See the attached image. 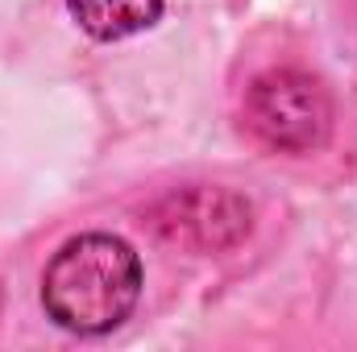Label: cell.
<instances>
[{
    "label": "cell",
    "instance_id": "6da1fadb",
    "mask_svg": "<svg viewBox=\"0 0 357 352\" xmlns=\"http://www.w3.org/2000/svg\"><path fill=\"white\" fill-rule=\"evenodd\" d=\"M142 298V257L112 232L71 237L42 273L46 315L75 336L121 328Z\"/></svg>",
    "mask_w": 357,
    "mask_h": 352
},
{
    "label": "cell",
    "instance_id": "7a4b0ae2",
    "mask_svg": "<svg viewBox=\"0 0 357 352\" xmlns=\"http://www.w3.org/2000/svg\"><path fill=\"white\" fill-rule=\"evenodd\" d=\"M245 125L278 154H312L333 133V95L307 71L274 67L245 91Z\"/></svg>",
    "mask_w": 357,
    "mask_h": 352
},
{
    "label": "cell",
    "instance_id": "3957f363",
    "mask_svg": "<svg viewBox=\"0 0 357 352\" xmlns=\"http://www.w3.org/2000/svg\"><path fill=\"white\" fill-rule=\"evenodd\" d=\"M150 224L171 245H187V249H199V253H220V249H233L250 237L254 211L241 195H233L225 186L191 182V186H178L171 195H162L150 207Z\"/></svg>",
    "mask_w": 357,
    "mask_h": 352
},
{
    "label": "cell",
    "instance_id": "277c9868",
    "mask_svg": "<svg viewBox=\"0 0 357 352\" xmlns=\"http://www.w3.org/2000/svg\"><path fill=\"white\" fill-rule=\"evenodd\" d=\"M67 8L96 42H121L162 21V0H67Z\"/></svg>",
    "mask_w": 357,
    "mask_h": 352
}]
</instances>
